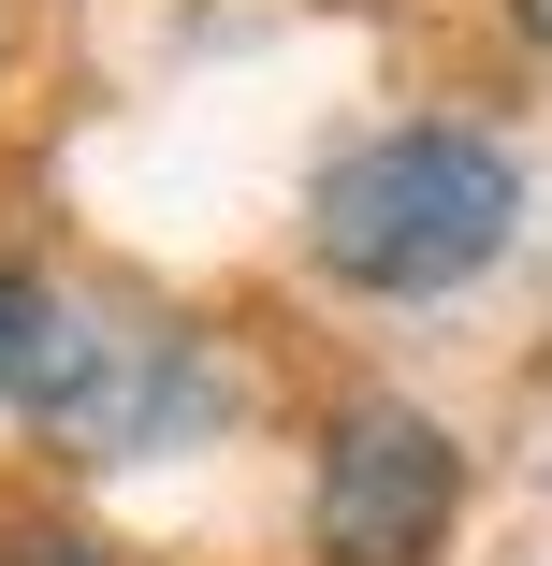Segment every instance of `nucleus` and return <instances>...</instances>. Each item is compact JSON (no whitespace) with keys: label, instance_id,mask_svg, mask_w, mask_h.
Masks as SVG:
<instances>
[{"label":"nucleus","instance_id":"obj_1","mask_svg":"<svg viewBox=\"0 0 552 566\" xmlns=\"http://www.w3.org/2000/svg\"><path fill=\"white\" fill-rule=\"evenodd\" d=\"M509 233H523V160L494 132H466V117L364 132L335 175L305 189V262L335 276V291H378V305L466 291Z\"/></svg>","mask_w":552,"mask_h":566},{"label":"nucleus","instance_id":"obj_2","mask_svg":"<svg viewBox=\"0 0 552 566\" xmlns=\"http://www.w3.org/2000/svg\"><path fill=\"white\" fill-rule=\"evenodd\" d=\"M0 407L44 421L59 450H175L218 421V364L175 319H117V305L0 262Z\"/></svg>","mask_w":552,"mask_h":566},{"label":"nucleus","instance_id":"obj_3","mask_svg":"<svg viewBox=\"0 0 552 566\" xmlns=\"http://www.w3.org/2000/svg\"><path fill=\"white\" fill-rule=\"evenodd\" d=\"M466 509V465L421 407H350L320 436V494H305V537L320 566H421Z\"/></svg>","mask_w":552,"mask_h":566},{"label":"nucleus","instance_id":"obj_4","mask_svg":"<svg viewBox=\"0 0 552 566\" xmlns=\"http://www.w3.org/2000/svg\"><path fill=\"white\" fill-rule=\"evenodd\" d=\"M509 30H523V44H552V0H509Z\"/></svg>","mask_w":552,"mask_h":566}]
</instances>
